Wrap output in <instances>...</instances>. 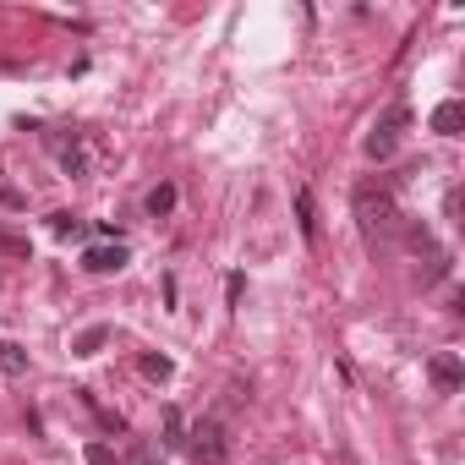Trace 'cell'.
Returning <instances> with one entry per match:
<instances>
[{
    "label": "cell",
    "mask_w": 465,
    "mask_h": 465,
    "mask_svg": "<svg viewBox=\"0 0 465 465\" xmlns=\"http://www.w3.org/2000/svg\"><path fill=\"white\" fill-rule=\"evenodd\" d=\"M356 219H361V230L367 236H383V230H394V219H400V203H394V186L383 181H361L356 186Z\"/></svg>",
    "instance_id": "cell-1"
},
{
    "label": "cell",
    "mask_w": 465,
    "mask_h": 465,
    "mask_svg": "<svg viewBox=\"0 0 465 465\" xmlns=\"http://www.w3.org/2000/svg\"><path fill=\"white\" fill-rule=\"evenodd\" d=\"M186 454H192L197 465H224V460H230V438H224V421H219V416L186 421Z\"/></svg>",
    "instance_id": "cell-2"
},
{
    "label": "cell",
    "mask_w": 465,
    "mask_h": 465,
    "mask_svg": "<svg viewBox=\"0 0 465 465\" xmlns=\"http://www.w3.org/2000/svg\"><path fill=\"white\" fill-rule=\"evenodd\" d=\"M411 126V110L405 104H394L383 121H378V132L367 137V159H394V148H400V132Z\"/></svg>",
    "instance_id": "cell-3"
},
{
    "label": "cell",
    "mask_w": 465,
    "mask_h": 465,
    "mask_svg": "<svg viewBox=\"0 0 465 465\" xmlns=\"http://www.w3.org/2000/svg\"><path fill=\"white\" fill-rule=\"evenodd\" d=\"M427 378H432L438 394H460V389H465V367H460L454 351H438V356L427 361Z\"/></svg>",
    "instance_id": "cell-4"
},
{
    "label": "cell",
    "mask_w": 465,
    "mask_h": 465,
    "mask_svg": "<svg viewBox=\"0 0 465 465\" xmlns=\"http://www.w3.org/2000/svg\"><path fill=\"white\" fill-rule=\"evenodd\" d=\"M126 263H132V252H126L121 242H99V247L83 252V269H88V274H121Z\"/></svg>",
    "instance_id": "cell-5"
},
{
    "label": "cell",
    "mask_w": 465,
    "mask_h": 465,
    "mask_svg": "<svg viewBox=\"0 0 465 465\" xmlns=\"http://www.w3.org/2000/svg\"><path fill=\"white\" fill-rule=\"evenodd\" d=\"M460 126H465V104H460V99H443V104L432 110V132H438V137H460Z\"/></svg>",
    "instance_id": "cell-6"
},
{
    "label": "cell",
    "mask_w": 465,
    "mask_h": 465,
    "mask_svg": "<svg viewBox=\"0 0 465 465\" xmlns=\"http://www.w3.org/2000/svg\"><path fill=\"white\" fill-rule=\"evenodd\" d=\"M296 224H302V242L312 247V242H318V208H312V192H296Z\"/></svg>",
    "instance_id": "cell-7"
},
{
    "label": "cell",
    "mask_w": 465,
    "mask_h": 465,
    "mask_svg": "<svg viewBox=\"0 0 465 465\" xmlns=\"http://www.w3.org/2000/svg\"><path fill=\"white\" fill-rule=\"evenodd\" d=\"M0 372H6V378H23L28 372V351L17 340H0Z\"/></svg>",
    "instance_id": "cell-8"
},
{
    "label": "cell",
    "mask_w": 465,
    "mask_h": 465,
    "mask_svg": "<svg viewBox=\"0 0 465 465\" xmlns=\"http://www.w3.org/2000/svg\"><path fill=\"white\" fill-rule=\"evenodd\" d=\"M104 340H110V329H104V323H94V329H83V334L72 340V356H99V351H104Z\"/></svg>",
    "instance_id": "cell-9"
},
{
    "label": "cell",
    "mask_w": 465,
    "mask_h": 465,
    "mask_svg": "<svg viewBox=\"0 0 465 465\" xmlns=\"http://www.w3.org/2000/svg\"><path fill=\"white\" fill-rule=\"evenodd\" d=\"M61 170L66 175H88V148L72 137V143H61Z\"/></svg>",
    "instance_id": "cell-10"
},
{
    "label": "cell",
    "mask_w": 465,
    "mask_h": 465,
    "mask_svg": "<svg viewBox=\"0 0 465 465\" xmlns=\"http://www.w3.org/2000/svg\"><path fill=\"white\" fill-rule=\"evenodd\" d=\"M143 208H148V213H153V219H164V213H170V208H175V186H170V181H159V186H153V192H148V197H143Z\"/></svg>",
    "instance_id": "cell-11"
},
{
    "label": "cell",
    "mask_w": 465,
    "mask_h": 465,
    "mask_svg": "<svg viewBox=\"0 0 465 465\" xmlns=\"http://www.w3.org/2000/svg\"><path fill=\"white\" fill-rule=\"evenodd\" d=\"M137 367H143V378H153V383H170V372H175V361H170V356H159V351H148Z\"/></svg>",
    "instance_id": "cell-12"
},
{
    "label": "cell",
    "mask_w": 465,
    "mask_h": 465,
    "mask_svg": "<svg viewBox=\"0 0 465 465\" xmlns=\"http://www.w3.org/2000/svg\"><path fill=\"white\" fill-rule=\"evenodd\" d=\"M164 449H186V416L175 405L164 411Z\"/></svg>",
    "instance_id": "cell-13"
},
{
    "label": "cell",
    "mask_w": 465,
    "mask_h": 465,
    "mask_svg": "<svg viewBox=\"0 0 465 465\" xmlns=\"http://www.w3.org/2000/svg\"><path fill=\"white\" fill-rule=\"evenodd\" d=\"M50 230H55V236H88V224L77 213H50Z\"/></svg>",
    "instance_id": "cell-14"
},
{
    "label": "cell",
    "mask_w": 465,
    "mask_h": 465,
    "mask_svg": "<svg viewBox=\"0 0 465 465\" xmlns=\"http://www.w3.org/2000/svg\"><path fill=\"white\" fill-rule=\"evenodd\" d=\"M449 274V252H427V269H421V285H438Z\"/></svg>",
    "instance_id": "cell-15"
},
{
    "label": "cell",
    "mask_w": 465,
    "mask_h": 465,
    "mask_svg": "<svg viewBox=\"0 0 465 465\" xmlns=\"http://www.w3.org/2000/svg\"><path fill=\"white\" fill-rule=\"evenodd\" d=\"M83 460H88V465H121L110 443H88V449H83Z\"/></svg>",
    "instance_id": "cell-16"
},
{
    "label": "cell",
    "mask_w": 465,
    "mask_h": 465,
    "mask_svg": "<svg viewBox=\"0 0 465 465\" xmlns=\"http://www.w3.org/2000/svg\"><path fill=\"white\" fill-rule=\"evenodd\" d=\"M242 296H247V280H242V274H230V280H224V302H230V307H242Z\"/></svg>",
    "instance_id": "cell-17"
},
{
    "label": "cell",
    "mask_w": 465,
    "mask_h": 465,
    "mask_svg": "<svg viewBox=\"0 0 465 465\" xmlns=\"http://www.w3.org/2000/svg\"><path fill=\"white\" fill-rule=\"evenodd\" d=\"M0 252H12V258H28V242H23V236H6V230H0Z\"/></svg>",
    "instance_id": "cell-18"
},
{
    "label": "cell",
    "mask_w": 465,
    "mask_h": 465,
    "mask_svg": "<svg viewBox=\"0 0 465 465\" xmlns=\"http://www.w3.org/2000/svg\"><path fill=\"white\" fill-rule=\"evenodd\" d=\"M0 203H6V208H23V192H17L12 181H0Z\"/></svg>",
    "instance_id": "cell-19"
},
{
    "label": "cell",
    "mask_w": 465,
    "mask_h": 465,
    "mask_svg": "<svg viewBox=\"0 0 465 465\" xmlns=\"http://www.w3.org/2000/svg\"><path fill=\"white\" fill-rule=\"evenodd\" d=\"M137 465H164V454H153L148 443H137Z\"/></svg>",
    "instance_id": "cell-20"
}]
</instances>
